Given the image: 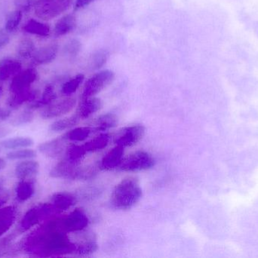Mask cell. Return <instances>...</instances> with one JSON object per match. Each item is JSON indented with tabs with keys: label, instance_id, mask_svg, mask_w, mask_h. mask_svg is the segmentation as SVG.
I'll list each match as a JSON object with an SVG mask.
<instances>
[{
	"label": "cell",
	"instance_id": "7dc6e473",
	"mask_svg": "<svg viewBox=\"0 0 258 258\" xmlns=\"http://www.w3.org/2000/svg\"><path fill=\"white\" fill-rule=\"evenodd\" d=\"M0 151H1V146H0Z\"/></svg>",
	"mask_w": 258,
	"mask_h": 258
},
{
	"label": "cell",
	"instance_id": "d4e9b609",
	"mask_svg": "<svg viewBox=\"0 0 258 258\" xmlns=\"http://www.w3.org/2000/svg\"><path fill=\"white\" fill-rule=\"evenodd\" d=\"M118 124V118L116 115L107 113L98 117L94 122V131H106L116 127Z\"/></svg>",
	"mask_w": 258,
	"mask_h": 258
},
{
	"label": "cell",
	"instance_id": "1f68e13d",
	"mask_svg": "<svg viewBox=\"0 0 258 258\" xmlns=\"http://www.w3.org/2000/svg\"><path fill=\"white\" fill-rule=\"evenodd\" d=\"M85 76L82 74H77L75 77L70 79L68 81L63 83L61 87V92L67 96L74 94L80 87V85L84 80Z\"/></svg>",
	"mask_w": 258,
	"mask_h": 258
},
{
	"label": "cell",
	"instance_id": "74e56055",
	"mask_svg": "<svg viewBox=\"0 0 258 258\" xmlns=\"http://www.w3.org/2000/svg\"><path fill=\"white\" fill-rule=\"evenodd\" d=\"M34 2L33 0H14V4L16 9L24 14L30 12L33 9Z\"/></svg>",
	"mask_w": 258,
	"mask_h": 258
},
{
	"label": "cell",
	"instance_id": "7a4b0ae2",
	"mask_svg": "<svg viewBox=\"0 0 258 258\" xmlns=\"http://www.w3.org/2000/svg\"><path fill=\"white\" fill-rule=\"evenodd\" d=\"M141 197L142 189L139 180L135 177H127L116 185L110 203L115 209L128 210L141 200Z\"/></svg>",
	"mask_w": 258,
	"mask_h": 258
},
{
	"label": "cell",
	"instance_id": "6da1fadb",
	"mask_svg": "<svg viewBox=\"0 0 258 258\" xmlns=\"http://www.w3.org/2000/svg\"><path fill=\"white\" fill-rule=\"evenodd\" d=\"M66 233L59 228L57 221L50 223L30 236L26 247L30 252L40 256L64 255L75 252L76 245L70 241Z\"/></svg>",
	"mask_w": 258,
	"mask_h": 258
},
{
	"label": "cell",
	"instance_id": "8992f818",
	"mask_svg": "<svg viewBox=\"0 0 258 258\" xmlns=\"http://www.w3.org/2000/svg\"><path fill=\"white\" fill-rule=\"evenodd\" d=\"M155 163L154 158L150 153L138 151L123 159L119 168L121 171L125 172H138L151 169L154 167Z\"/></svg>",
	"mask_w": 258,
	"mask_h": 258
},
{
	"label": "cell",
	"instance_id": "484cf974",
	"mask_svg": "<svg viewBox=\"0 0 258 258\" xmlns=\"http://www.w3.org/2000/svg\"><path fill=\"white\" fill-rule=\"evenodd\" d=\"M15 192H16V198L18 201L21 202L27 201L34 195V183L30 180H21V181L17 185Z\"/></svg>",
	"mask_w": 258,
	"mask_h": 258
},
{
	"label": "cell",
	"instance_id": "d6a6232c",
	"mask_svg": "<svg viewBox=\"0 0 258 258\" xmlns=\"http://www.w3.org/2000/svg\"><path fill=\"white\" fill-rule=\"evenodd\" d=\"M86 150L83 145H71L67 148V160L74 163L79 164V162L86 156Z\"/></svg>",
	"mask_w": 258,
	"mask_h": 258
},
{
	"label": "cell",
	"instance_id": "ba28073f",
	"mask_svg": "<svg viewBox=\"0 0 258 258\" xmlns=\"http://www.w3.org/2000/svg\"><path fill=\"white\" fill-rule=\"evenodd\" d=\"M57 226L65 233L82 231L89 224V218L84 211L76 209L61 221H57Z\"/></svg>",
	"mask_w": 258,
	"mask_h": 258
},
{
	"label": "cell",
	"instance_id": "7c38bea8",
	"mask_svg": "<svg viewBox=\"0 0 258 258\" xmlns=\"http://www.w3.org/2000/svg\"><path fill=\"white\" fill-rule=\"evenodd\" d=\"M58 45L50 43L36 49L32 57V63L34 65H45L51 63L57 57Z\"/></svg>",
	"mask_w": 258,
	"mask_h": 258
},
{
	"label": "cell",
	"instance_id": "ab89813d",
	"mask_svg": "<svg viewBox=\"0 0 258 258\" xmlns=\"http://www.w3.org/2000/svg\"><path fill=\"white\" fill-rule=\"evenodd\" d=\"M10 42V37L9 33L6 30L0 29V51L7 46L8 44Z\"/></svg>",
	"mask_w": 258,
	"mask_h": 258
},
{
	"label": "cell",
	"instance_id": "7402d4cb",
	"mask_svg": "<svg viewBox=\"0 0 258 258\" xmlns=\"http://www.w3.org/2000/svg\"><path fill=\"white\" fill-rule=\"evenodd\" d=\"M23 30L26 33L42 36V37L49 36L50 33H51V28L48 24L38 21V20L33 19V18H31L25 23V24L23 26Z\"/></svg>",
	"mask_w": 258,
	"mask_h": 258
},
{
	"label": "cell",
	"instance_id": "d590c367",
	"mask_svg": "<svg viewBox=\"0 0 258 258\" xmlns=\"http://www.w3.org/2000/svg\"><path fill=\"white\" fill-rule=\"evenodd\" d=\"M98 245L95 241H86L83 243L76 245V253L80 255H88L98 250Z\"/></svg>",
	"mask_w": 258,
	"mask_h": 258
},
{
	"label": "cell",
	"instance_id": "60d3db41",
	"mask_svg": "<svg viewBox=\"0 0 258 258\" xmlns=\"http://www.w3.org/2000/svg\"><path fill=\"white\" fill-rule=\"evenodd\" d=\"M95 1H97V0H75L74 9L79 10V9H83V8L86 7V6Z\"/></svg>",
	"mask_w": 258,
	"mask_h": 258
},
{
	"label": "cell",
	"instance_id": "4fadbf2b",
	"mask_svg": "<svg viewBox=\"0 0 258 258\" xmlns=\"http://www.w3.org/2000/svg\"><path fill=\"white\" fill-rule=\"evenodd\" d=\"M123 159V147L116 145L103 158L100 164V168L104 171H111L115 168H119Z\"/></svg>",
	"mask_w": 258,
	"mask_h": 258
},
{
	"label": "cell",
	"instance_id": "cb8c5ba5",
	"mask_svg": "<svg viewBox=\"0 0 258 258\" xmlns=\"http://www.w3.org/2000/svg\"><path fill=\"white\" fill-rule=\"evenodd\" d=\"M56 98H57V94L54 90V86L52 85H47L40 98L31 102L30 109H36L46 107L47 106L55 101Z\"/></svg>",
	"mask_w": 258,
	"mask_h": 258
},
{
	"label": "cell",
	"instance_id": "8fae6325",
	"mask_svg": "<svg viewBox=\"0 0 258 258\" xmlns=\"http://www.w3.org/2000/svg\"><path fill=\"white\" fill-rule=\"evenodd\" d=\"M37 79L38 72L35 68H29L21 70L11 80L9 90L12 93H14L31 88V85L34 83Z\"/></svg>",
	"mask_w": 258,
	"mask_h": 258
},
{
	"label": "cell",
	"instance_id": "30bf717a",
	"mask_svg": "<svg viewBox=\"0 0 258 258\" xmlns=\"http://www.w3.org/2000/svg\"><path fill=\"white\" fill-rule=\"evenodd\" d=\"M77 104L75 98L68 96L59 101H53L44 108L41 112V117L44 119H51L66 115L73 110Z\"/></svg>",
	"mask_w": 258,
	"mask_h": 258
},
{
	"label": "cell",
	"instance_id": "836d02e7",
	"mask_svg": "<svg viewBox=\"0 0 258 258\" xmlns=\"http://www.w3.org/2000/svg\"><path fill=\"white\" fill-rule=\"evenodd\" d=\"M35 157H36V151L27 148L15 149L6 154L7 159L11 161L27 160V159H34Z\"/></svg>",
	"mask_w": 258,
	"mask_h": 258
},
{
	"label": "cell",
	"instance_id": "e0dca14e",
	"mask_svg": "<svg viewBox=\"0 0 258 258\" xmlns=\"http://www.w3.org/2000/svg\"><path fill=\"white\" fill-rule=\"evenodd\" d=\"M65 139L63 137L52 139L41 143L38 149L44 156L48 158H57L63 153L65 149Z\"/></svg>",
	"mask_w": 258,
	"mask_h": 258
},
{
	"label": "cell",
	"instance_id": "f546056e",
	"mask_svg": "<svg viewBox=\"0 0 258 258\" xmlns=\"http://www.w3.org/2000/svg\"><path fill=\"white\" fill-rule=\"evenodd\" d=\"M80 118L77 115H73L69 118H63V119L58 120L54 121L51 124L50 129L53 132H60L63 130H68L77 125L80 121Z\"/></svg>",
	"mask_w": 258,
	"mask_h": 258
},
{
	"label": "cell",
	"instance_id": "8d00e7d4",
	"mask_svg": "<svg viewBox=\"0 0 258 258\" xmlns=\"http://www.w3.org/2000/svg\"><path fill=\"white\" fill-rule=\"evenodd\" d=\"M33 112L30 111H24L19 115H16L13 119L11 121V124L14 127H21L26 124H30L33 121Z\"/></svg>",
	"mask_w": 258,
	"mask_h": 258
},
{
	"label": "cell",
	"instance_id": "4dcf8cb0",
	"mask_svg": "<svg viewBox=\"0 0 258 258\" xmlns=\"http://www.w3.org/2000/svg\"><path fill=\"white\" fill-rule=\"evenodd\" d=\"M23 12L15 9L9 14L6 21H5V30L8 33H11L15 32L18 29L22 21Z\"/></svg>",
	"mask_w": 258,
	"mask_h": 258
},
{
	"label": "cell",
	"instance_id": "44dd1931",
	"mask_svg": "<svg viewBox=\"0 0 258 258\" xmlns=\"http://www.w3.org/2000/svg\"><path fill=\"white\" fill-rule=\"evenodd\" d=\"M16 209L13 206L0 208V236L7 233L15 224Z\"/></svg>",
	"mask_w": 258,
	"mask_h": 258
},
{
	"label": "cell",
	"instance_id": "5b68a950",
	"mask_svg": "<svg viewBox=\"0 0 258 258\" xmlns=\"http://www.w3.org/2000/svg\"><path fill=\"white\" fill-rule=\"evenodd\" d=\"M114 79L115 74L110 70H104L96 73L85 83L82 98L95 96L111 84Z\"/></svg>",
	"mask_w": 258,
	"mask_h": 258
},
{
	"label": "cell",
	"instance_id": "f6af8a7d",
	"mask_svg": "<svg viewBox=\"0 0 258 258\" xmlns=\"http://www.w3.org/2000/svg\"><path fill=\"white\" fill-rule=\"evenodd\" d=\"M6 161H5L4 159H2V158H0V171H1L2 170L4 169V168H6Z\"/></svg>",
	"mask_w": 258,
	"mask_h": 258
},
{
	"label": "cell",
	"instance_id": "9c48e42d",
	"mask_svg": "<svg viewBox=\"0 0 258 258\" xmlns=\"http://www.w3.org/2000/svg\"><path fill=\"white\" fill-rule=\"evenodd\" d=\"M145 134V128L141 125L129 126L118 132L114 138L116 145L130 147L136 145Z\"/></svg>",
	"mask_w": 258,
	"mask_h": 258
},
{
	"label": "cell",
	"instance_id": "ac0fdd59",
	"mask_svg": "<svg viewBox=\"0 0 258 258\" xmlns=\"http://www.w3.org/2000/svg\"><path fill=\"white\" fill-rule=\"evenodd\" d=\"M77 27V18L73 14H68L60 18L54 25L53 33L56 37L65 36Z\"/></svg>",
	"mask_w": 258,
	"mask_h": 258
},
{
	"label": "cell",
	"instance_id": "ee69618b",
	"mask_svg": "<svg viewBox=\"0 0 258 258\" xmlns=\"http://www.w3.org/2000/svg\"><path fill=\"white\" fill-rule=\"evenodd\" d=\"M11 130L8 127H0V139L6 137L10 134Z\"/></svg>",
	"mask_w": 258,
	"mask_h": 258
},
{
	"label": "cell",
	"instance_id": "5bb4252c",
	"mask_svg": "<svg viewBox=\"0 0 258 258\" xmlns=\"http://www.w3.org/2000/svg\"><path fill=\"white\" fill-rule=\"evenodd\" d=\"M22 70L20 61L12 58H4L0 60V82L7 81L13 78Z\"/></svg>",
	"mask_w": 258,
	"mask_h": 258
},
{
	"label": "cell",
	"instance_id": "9a60e30c",
	"mask_svg": "<svg viewBox=\"0 0 258 258\" xmlns=\"http://www.w3.org/2000/svg\"><path fill=\"white\" fill-rule=\"evenodd\" d=\"M102 106L103 102L100 98L95 97L83 98L77 108L76 115L81 120L86 119L98 112Z\"/></svg>",
	"mask_w": 258,
	"mask_h": 258
},
{
	"label": "cell",
	"instance_id": "f1b7e54d",
	"mask_svg": "<svg viewBox=\"0 0 258 258\" xmlns=\"http://www.w3.org/2000/svg\"><path fill=\"white\" fill-rule=\"evenodd\" d=\"M110 136L107 133H102L99 136L92 139L83 145L85 149L88 152H92V151H99L106 148L110 142Z\"/></svg>",
	"mask_w": 258,
	"mask_h": 258
},
{
	"label": "cell",
	"instance_id": "603a6c76",
	"mask_svg": "<svg viewBox=\"0 0 258 258\" xmlns=\"http://www.w3.org/2000/svg\"><path fill=\"white\" fill-rule=\"evenodd\" d=\"M34 142L30 137L27 136H17L9 138L0 142V146L6 149H19V148H29L33 146Z\"/></svg>",
	"mask_w": 258,
	"mask_h": 258
},
{
	"label": "cell",
	"instance_id": "2e32d148",
	"mask_svg": "<svg viewBox=\"0 0 258 258\" xmlns=\"http://www.w3.org/2000/svg\"><path fill=\"white\" fill-rule=\"evenodd\" d=\"M39 96V92L36 89L29 88L20 92L12 93L8 100V105L12 109H18L24 103L33 102L36 101Z\"/></svg>",
	"mask_w": 258,
	"mask_h": 258
},
{
	"label": "cell",
	"instance_id": "bcb514c9",
	"mask_svg": "<svg viewBox=\"0 0 258 258\" xmlns=\"http://www.w3.org/2000/svg\"><path fill=\"white\" fill-rule=\"evenodd\" d=\"M3 86H2L1 84H0V97L2 96V95H3Z\"/></svg>",
	"mask_w": 258,
	"mask_h": 258
},
{
	"label": "cell",
	"instance_id": "7bdbcfd3",
	"mask_svg": "<svg viewBox=\"0 0 258 258\" xmlns=\"http://www.w3.org/2000/svg\"><path fill=\"white\" fill-rule=\"evenodd\" d=\"M11 111L9 109H4V108L0 107V121H5L10 118Z\"/></svg>",
	"mask_w": 258,
	"mask_h": 258
},
{
	"label": "cell",
	"instance_id": "4316f807",
	"mask_svg": "<svg viewBox=\"0 0 258 258\" xmlns=\"http://www.w3.org/2000/svg\"><path fill=\"white\" fill-rule=\"evenodd\" d=\"M92 132H94L92 127H77L65 133L62 137L65 140L71 141V142H83L89 137Z\"/></svg>",
	"mask_w": 258,
	"mask_h": 258
},
{
	"label": "cell",
	"instance_id": "ffe728a7",
	"mask_svg": "<svg viewBox=\"0 0 258 258\" xmlns=\"http://www.w3.org/2000/svg\"><path fill=\"white\" fill-rule=\"evenodd\" d=\"M77 202V199L72 194L60 192L54 194L51 197V204L54 206L57 212L68 210Z\"/></svg>",
	"mask_w": 258,
	"mask_h": 258
},
{
	"label": "cell",
	"instance_id": "277c9868",
	"mask_svg": "<svg viewBox=\"0 0 258 258\" xmlns=\"http://www.w3.org/2000/svg\"><path fill=\"white\" fill-rule=\"evenodd\" d=\"M73 3L74 0H36L35 15L42 21H49L67 12Z\"/></svg>",
	"mask_w": 258,
	"mask_h": 258
},
{
	"label": "cell",
	"instance_id": "3957f363",
	"mask_svg": "<svg viewBox=\"0 0 258 258\" xmlns=\"http://www.w3.org/2000/svg\"><path fill=\"white\" fill-rule=\"evenodd\" d=\"M96 174L95 168L92 167H79L78 164L68 160L57 164L50 172L53 178L68 180H89Z\"/></svg>",
	"mask_w": 258,
	"mask_h": 258
},
{
	"label": "cell",
	"instance_id": "52a82bcc",
	"mask_svg": "<svg viewBox=\"0 0 258 258\" xmlns=\"http://www.w3.org/2000/svg\"><path fill=\"white\" fill-rule=\"evenodd\" d=\"M57 212L51 204H39L30 209L23 217L20 224L21 230L27 231Z\"/></svg>",
	"mask_w": 258,
	"mask_h": 258
},
{
	"label": "cell",
	"instance_id": "b9f144b4",
	"mask_svg": "<svg viewBox=\"0 0 258 258\" xmlns=\"http://www.w3.org/2000/svg\"><path fill=\"white\" fill-rule=\"evenodd\" d=\"M8 198H9V195H8L7 192H6L3 186L0 185V208H2L3 204H6Z\"/></svg>",
	"mask_w": 258,
	"mask_h": 258
},
{
	"label": "cell",
	"instance_id": "83f0119b",
	"mask_svg": "<svg viewBox=\"0 0 258 258\" xmlns=\"http://www.w3.org/2000/svg\"><path fill=\"white\" fill-rule=\"evenodd\" d=\"M36 50V45L33 39L28 37L23 38L18 43L17 54L21 59L27 60L32 59Z\"/></svg>",
	"mask_w": 258,
	"mask_h": 258
},
{
	"label": "cell",
	"instance_id": "d6986e66",
	"mask_svg": "<svg viewBox=\"0 0 258 258\" xmlns=\"http://www.w3.org/2000/svg\"><path fill=\"white\" fill-rule=\"evenodd\" d=\"M39 165L33 160H25L19 162L15 167V173L16 177L21 180H27L39 173Z\"/></svg>",
	"mask_w": 258,
	"mask_h": 258
},
{
	"label": "cell",
	"instance_id": "f35d334b",
	"mask_svg": "<svg viewBox=\"0 0 258 258\" xmlns=\"http://www.w3.org/2000/svg\"><path fill=\"white\" fill-rule=\"evenodd\" d=\"M81 49V42L77 39H72L70 41L66 46H65V51L67 54L71 56H76Z\"/></svg>",
	"mask_w": 258,
	"mask_h": 258
},
{
	"label": "cell",
	"instance_id": "e575fe53",
	"mask_svg": "<svg viewBox=\"0 0 258 258\" xmlns=\"http://www.w3.org/2000/svg\"><path fill=\"white\" fill-rule=\"evenodd\" d=\"M109 54L105 50H100L94 53L91 59V68L94 70L101 69L107 63Z\"/></svg>",
	"mask_w": 258,
	"mask_h": 258
}]
</instances>
